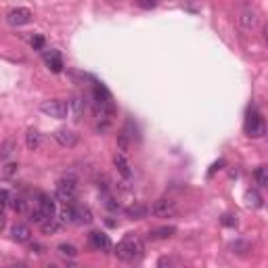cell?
<instances>
[{
    "mask_svg": "<svg viewBox=\"0 0 268 268\" xmlns=\"http://www.w3.org/2000/svg\"><path fill=\"white\" fill-rule=\"evenodd\" d=\"M114 253H115L117 260H122V262H128V264L136 262V260H140L145 253V243L136 232H128V235L115 245Z\"/></svg>",
    "mask_w": 268,
    "mask_h": 268,
    "instance_id": "cell-1",
    "label": "cell"
},
{
    "mask_svg": "<svg viewBox=\"0 0 268 268\" xmlns=\"http://www.w3.org/2000/svg\"><path fill=\"white\" fill-rule=\"evenodd\" d=\"M77 195V180L76 176H63V178L57 182V199L63 203H74Z\"/></svg>",
    "mask_w": 268,
    "mask_h": 268,
    "instance_id": "cell-2",
    "label": "cell"
},
{
    "mask_svg": "<svg viewBox=\"0 0 268 268\" xmlns=\"http://www.w3.org/2000/svg\"><path fill=\"white\" fill-rule=\"evenodd\" d=\"M245 132H248V136H251V138H262L266 134L264 117L251 107L248 111V119H245Z\"/></svg>",
    "mask_w": 268,
    "mask_h": 268,
    "instance_id": "cell-3",
    "label": "cell"
},
{
    "mask_svg": "<svg viewBox=\"0 0 268 268\" xmlns=\"http://www.w3.org/2000/svg\"><path fill=\"white\" fill-rule=\"evenodd\" d=\"M40 111L44 115L63 119V117H67V103L61 101V98H48V101H44L40 105Z\"/></svg>",
    "mask_w": 268,
    "mask_h": 268,
    "instance_id": "cell-4",
    "label": "cell"
},
{
    "mask_svg": "<svg viewBox=\"0 0 268 268\" xmlns=\"http://www.w3.org/2000/svg\"><path fill=\"white\" fill-rule=\"evenodd\" d=\"M149 214L155 216V218H168V216H174V214H176V201L166 199V197H161V199H157V201H153V203H151Z\"/></svg>",
    "mask_w": 268,
    "mask_h": 268,
    "instance_id": "cell-5",
    "label": "cell"
},
{
    "mask_svg": "<svg viewBox=\"0 0 268 268\" xmlns=\"http://www.w3.org/2000/svg\"><path fill=\"white\" fill-rule=\"evenodd\" d=\"M32 19H34V13L30 9H25V6H17V9H13L9 15H6V21H9V25H13V27L27 25Z\"/></svg>",
    "mask_w": 268,
    "mask_h": 268,
    "instance_id": "cell-6",
    "label": "cell"
},
{
    "mask_svg": "<svg viewBox=\"0 0 268 268\" xmlns=\"http://www.w3.org/2000/svg\"><path fill=\"white\" fill-rule=\"evenodd\" d=\"M55 140L61 145V147H65V149H72V147L77 145V140H80V136H77V132L72 130V128H59V130H55Z\"/></svg>",
    "mask_w": 268,
    "mask_h": 268,
    "instance_id": "cell-7",
    "label": "cell"
},
{
    "mask_svg": "<svg viewBox=\"0 0 268 268\" xmlns=\"http://www.w3.org/2000/svg\"><path fill=\"white\" fill-rule=\"evenodd\" d=\"M84 109H86V101H84V96L74 95V96L67 101V114L72 115L74 122H80L82 115H84Z\"/></svg>",
    "mask_w": 268,
    "mask_h": 268,
    "instance_id": "cell-8",
    "label": "cell"
},
{
    "mask_svg": "<svg viewBox=\"0 0 268 268\" xmlns=\"http://www.w3.org/2000/svg\"><path fill=\"white\" fill-rule=\"evenodd\" d=\"M88 241H90V245H93V249H96V251H109L111 249L109 235H105V232H101V230H93V232H90Z\"/></svg>",
    "mask_w": 268,
    "mask_h": 268,
    "instance_id": "cell-9",
    "label": "cell"
},
{
    "mask_svg": "<svg viewBox=\"0 0 268 268\" xmlns=\"http://www.w3.org/2000/svg\"><path fill=\"white\" fill-rule=\"evenodd\" d=\"M11 239L17 243H27L32 239V230L27 224H15V227L11 229Z\"/></svg>",
    "mask_w": 268,
    "mask_h": 268,
    "instance_id": "cell-10",
    "label": "cell"
},
{
    "mask_svg": "<svg viewBox=\"0 0 268 268\" xmlns=\"http://www.w3.org/2000/svg\"><path fill=\"white\" fill-rule=\"evenodd\" d=\"M38 208L42 210V214L46 218L55 216V199L48 193H38Z\"/></svg>",
    "mask_w": 268,
    "mask_h": 268,
    "instance_id": "cell-11",
    "label": "cell"
},
{
    "mask_svg": "<svg viewBox=\"0 0 268 268\" xmlns=\"http://www.w3.org/2000/svg\"><path fill=\"white\" fill-rule=\"evenodd\" d=\"M114 166L117 168V172L122 174L124 178H130V176H132V166H130V161L126 159L124 153H115L114 155Z\"/></svg>",
    "mask_w": 268,
    "mask_h": 268,
    "instance_id": "cell-12",
    "label": "cell"
},
{
    "mask_svg": "<svg viewBox=\"0 0 268 268\" xmlns=\"http://www.w3.org/2000/svg\"><path fill=\"white\" fill-rule=\"evenodd\" d=\"M147 214H149V208L138 201L132 203L130 208H126V216H128L130 220H143V218H147Z\"/></svg>",
    "mask_w": 268,
    "mask_h": 268,
    "instance_id": "cell-13",
    "label": "cell"
},
{
    "mask_svg": "<svg viewBox=\"0 0 268 268\" xmlns=\"http://www.w3.org/2000/svg\"><path fill=\"white\" fill-rule=\"evenodd\" d=\"M258 23H260V19H258V13L253 11V9H243V13H241V25L245 27V30H253V27H258Z\"/></svg>",
    "mask_w": 268,
    "mask_h": 268,
    "instance_id": "cell-14",
    "label": "cell"
},
{
    "mask_svg": "<svg viewBox=\"0 0 268 268\" xmlns=\"http://www.w3.org/2000/svg\"><path fill=\"white\" fill-rule=\"evenodd\" d=\"M46 65L48 69H51L53 74H61L63 72V59H61V55L59 51H51V53H46Z\"/></svg>",
    "mask_w": 268,
    "mask_h": 268,
    "instance_id": "cell-15",
    "label": "cell"
},
{
    "mask_svg": "<svg viewBox=\"0 0 268 268\" xmlns=\"http://www.w3.org/2000/svg\"><path fill=\"white\" fill-rule=\"evenodd\" d=\"M74 222L90 224L93 222V211H90L86 206H74Z\"/></svg>",
    "mask_w": 268,
    "mask_h": 268,
    "instance_id": "cell-16",
    "label": "cell"
},
{
    "mask_svg": "<svg viewBox=\"0 0 268 268\" xmlns=\"http://www.w3.org/2000/svg\"><path fill=\"white\" fill-rule=\"evenodd\" d=\"M40 143H42V134L38 130H34V128L27 130V134H25V147H27V149L36 151L40 147Z\"/></svg>",
    "mask_w": 268,
    "mask_h": 268,
    "instance_id": "cell-17",
    "label": "cell"
},
{
    "mask_svg": "<svg viewBox=\"0 0 268 268\" xmlns=\"http://www.w3.org/2000/svg\"><path fill=\"white\" fill-rule=\"evenodd\" d=\"M176 232V227H159V229H153L149 232V237L153 241H159V239H170Z\"/></svg>",
    "mask_w": 268,
    "mask_h": 268,
    "instance_id": "cell-18",
    "label": "cell"
},
{
    "mask_svg": "<svg viewBox=\"0 0 268 268\" xmlns=\"http://www.w3.org/2000/svg\"><path fill=\"white\" fill-rule=\"evenodd\" d=\"M57 220L61 224H74V203H65V206L61 208Z\"/></svg>",
    "mask_w": 268,
    "mask_h": 268,
    "instance_id": "cell-19",
    "label": "cell"
},
{
    "mask_svg": "<svg viewBox=\"0 0 268 268\" xmlns=\"http://www.w3.org/2000/svg\"><path fill=\"white\" fill-rule=\"evenodd\" d=\"M59 227H61V222L57 220V218H46V220L40 224V229H42L44 235H55V232L59 230Z\"/></svg>",
    "mask_w": 268,
    "mask_h": 268,
    "instance_id": "cell-20",
    "label": "cell"
},
{
    "mask_svg": "<svg viewBox=\"0 0 268 268\" xmlns=\"http://www.w3.org/2000/svg\"><path fill=\"white\" fill-rule=\"evenodd\" d=\"M245 201H248V206L253 208V210L262 208V197H260L258 191H248V193H245Z\"/></svg>",
    "mask_w": 268,
    "mask_h": 268,
    "instance_id": "cell-21",
    "label": "cell"
},
{
    "mask_svg": "<svg viewBox=\"0 0 268 268\" xmlns=\"http://www.w3.org/2000/svg\"><path fill=\"white\" fill-rule=\"evenodd\" d=\"M256 182H258V187H268V168L266 166H260L256 168Z\"/></svg>",
    "mask_w": 268,
    "mask_h": 268,
    "instance_id": "cell-22",
    "label": "cell"
},
{
    "mask_svg": "<svg viewBox=\"0 0 268 268\" xmlns=\"http://www.w3.org/2000/svg\"><path fill=\"white\" fill-rule=\"evenodd\" d=\"M57 249H59L61 256H65V258H76V256H77L76 245H72V243H61Z\"/></svg>",
    "mask_w": 268,
    "mask_h": 268,
    "instance_id": "cell-23",
    "label": "cell"
},
{
    "mask_svg": "<svg viewBox=\"0 0 268 268\" xmlns=\"http://www.w3.org/2000/svg\"><path fill=\"white\" fill-rule=\"evenodd\" d=\"M9 206L15 210V211H19V214H23V211L27 210V206H25V201L21 199V197H13L11 195V201H9Z\"/></svg>",
    "mask_w": 268,
    "mask_h": 268,
    "instance_id": "cell-24",
    "label": "cell"
},
{
    "mask_svg": "<svg viewBox=\"0 0 268 268\" xmlns=\"http://www.w3.org/2000/svg\"><path fill=\"white\" fill-rule=\"evenodd\" d=\"M30 220H32V222H36V224H42V222L46 220V216L42 214V210H40V208H34V210L30 211Z\"/></svg>",
    "mask_w": 268,
    "mask_h": 268,
    "instance_id": "cell-25",
    "label": "cell"
},
{
    "mask_svg": "<svg viewBox=\"0 0 268 268\" xmlns=\"http://www.w3.org/2000/svg\"><path fill=\"white\" fill-rule=\"evenodd\" d=\"M30 44H32L34 51H42V48H44V38H42V36H34Z\"/></svg>",
    "mask_w": 268,
    "mask_h": 268,
    "instance_id": "cell-26",
    "label": "cell"
},
{
    "mask_svg": "<svg viewBox=\"0 0 268 268\" xmlns=\"http://www.w3.org/2000/svg\"><path fill=\"white\" fill-rule=\"evenodd\" d=\"M140 9H155L157 6V0H138Z\"/></svg>",
    "mask_w": 268,
    "mask_h": 268,
    "instance_id": "cell-27",
    "label": "cell"
},
{
    "mask_svg": "<svg viewBox=\"0 0 268 268\" xmlns=\"http://www.w3.org/2000/svg\"><path fill=\"white\" fill-rule=\"evenodd\" d=\"M17 168H19L17 164H9V166H6V168H4V176H6V178L15 174V172H17Z\"/></svg>",
    "mask_w": 268,
    "mask_h": 268,
    "instance_id": "cell-28",
    "label": "cell"
},
{
    "mask_svg": "<svg viewBox=\"0 0 268 268\" xmlns=\"http://www.w3.org/2000/svg\"><path fill=\"white\" fill-rule=\"evenodd\" d=\"M11 201V193L9 191H0V206H6Z\"/></svg>",
    "mask_w": 268,
    "mask_h": 268,
    "instance_id": "cell-29",
    "label": "cell"
},
{
    "mask_svg": "<svg viewBox=\"0 0 268 268\" xmlns=\"http://www.w3.org/2000/svg\"><path fill=\"white\" fill-rule=\"evenodd\" d=\"M222 224H227V227H235L237 220H235L232 216H224V218H222Z\"/></svg>",
    "mask_w": 268,
    "mask_h": 268,
    "instance_id": "cell-30",
    "label": "cell"
},
{
    "mask_svg": "<svg viewBox=\"0 0 268 268\" xmlns=\"http://www.w3.org/2000/svg\"><path fill=\"white\" fill-rule=\"evenodd\" d=\"M168 264H172V260H170V258H159L157 266H168Z\"/></svg>",
    "mask_w": 268,
    "mask_h": 268,
    "instance_id": "cell-31",
    "label": "cell"
},
{
    "mask_svg": "<svg viewBox=\"0 0 268 268\" xmlns=\"http://www.w3.org/2000/svg\"><path fill=\"white\" fill-rule=\"evenodd\" d=\"M32 249H36V253H44V251H42L44 248H42V245H38V243H34V245H32Z\"/></svg>",
    "mask_w": 268,
    "mask_h": 268,
    "instance_id": "cell-32",
    "label": "cell"
},
{
    "mask_svg": "<svg viewBox=\"0 0 268 268\" xmlns=\"http://www.w3.org/2000/svg\"><path fill=\"white\" fill-rule=\"evenodd\" d=\"M4 224H6V220H4L2 211H0V232H2V229H4Z\"/></svg>",
    "mask_w": 268,
    "mask_h": 268,
    "instance_id": "cell-33",
    "label": "cell"
}]
</instances>
